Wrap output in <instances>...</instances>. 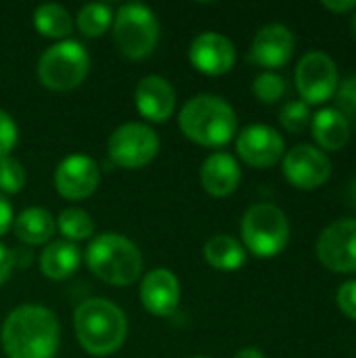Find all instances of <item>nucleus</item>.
<instances>
[{"label": "nucleus", "mask_w": 356, "mask_h": 358, "mask_svg": "<svg viewBox=\"0 0 356 358\" xmlns=\"http://www.w3.org/2000/svg\"><path fill=\"white\" fill-rule=\"evenodd\" d=\"M338 111L346 117V122L356 128V76H350L344 80L336 90Z\"/></svg>", "instance_id": "nucleus-29"}, {"label": "nucleus", "mask_w": 356, "mask_h": 358, "mask_svg": "<svg viewBox=\"0 0 356 358\" xmlns=\"http://www.w3.org/2000/svg\"><path fill=\"white\" fill-rule=\"evenodd\" d=\"M279 120H281L285 130L302 132L311 124V107L302 99L300 101H287L279 111Z\"/></svg>", "instance_id": "nucleus-28"}, {"label": "nucleus", "mask_w": 356, "mask_h": 358, "mask_svg": "<svg viewBox=\"0 0 356 358\" xmlns=\"http://www.w3.org/2000/svg\"><path fill=\"white\" fill-rule=\"evenodd\" d=\"M113 40L120 52L128 59L141 61L149 57L159 42V23L155 13L141 4L128 2L113 15Z\"/></svg>", "instance_id": "nucleus-5"}, {"label": "nucleus", "mask_w": 356, "mask_h": 358, "mask_svg": "<svg viewBox=\"0 0 356 358\" xmlns=\"http://www.w3.org/2000/svg\"><path fill=\"white\" fill-rule=\"evenodd\" d=\"M323 8L329 10V13H336V15H342V13H350L356 8L355 0H329V2H323Z\"/></svg>", "instance_id": "nucleus-34"}, {"label": "nucleus", "mask_w": 356, "mask_h": 358, "mask_svg": "<svg viewBox=\"0 0 356 358\" xmlns=\"http://www.w3.org/2000/svg\"><path fill=\"white\" fill-rule=\"evenodd\" d=\"M25 187V170L21 162L6 155L0 157V193L2 195H15Z\"/></svg>", "instance_id": "nucleus-27"}, {"label": "nucleus", "mask_w": 356, "mask_h": 358, "mask_svg": "<svg viewBox=\"0 0 356 358\" xmlns=\"http://www.w3.org/2000/svg\"><path fill=\"white\" fill-rule=\"evenodd\" d=\"M283 176L292 187L313 191L329 180L332 162L321 149L313 145H296L283 157Z\"/></svg>", "instance_id": "nucleus-11"}, {"label": "nucleus", "mask_w": 356, "mask_h": 358, "mask_svg": "<svg viewBox=\"0 0 356 358\" xmlns=\"http://www.w3.org/2000/svg\"><path fill=\"white\" fill-rule=\"evenodd\" d=\"M73 327L80 346L92 357L118 352L128 336V321L120 306L105 298H90L73 313Z\"/></svg>", "instance_id": "nucleus-2"}, {"label": "nucleus", "mask_w": 356, "mask_h": 358, "mask_svg": "<svg viewBox=\"0 0 356 358\" xmlns=\"http://www.w3.org/2000/svg\"><path fill=\"white\" fill-rule=\"evenodd\" d=\"M183 134L204 147H222L237 132L233 107L216 94H197L185 103L178 113Z\"/></svg>", "instance_id": "nucleus-3"}, {"label": "nucleus", "mask_w": 356, "mask_h": 358, "mask_svg": "<svg viewBox=\"0 0 356 358\" xmlns=\"http://www.w3.org/2000/svg\"><path fill=\"white\" fill-rule=\"evenodd\" d=\"M141 302L153 317H170L180 302V283L168 268H153L141 281Z\"/></svg>", "instance_id": "nucleus-16"}, {"label": "nucleus", "mask_w": 356, "mask_h": 358, "mask_svg": "<svg viewBox=\"0 0 356 358\" xmlns=\"http://www.w3.org/2000/svg\"><path fill=\"white\" fill-rule=\"evenodd\" d=\"M86 264L94 277L118 287L132 285L143 273V256L138 248L118 233L94 237L86 250Z\"/></svg>", "instance_id": "nucleus-4"}, {"label": "nucleus", "mask_w": 356, "mask_h": 358, "mask_svg": "<svg viewBox=\"0 0 356 358\" xmlns=\"http://www.w3.org/2000/svg\"><path fill=\"white\" fill-rule=\"evenodd\" d=\"M199 180H201V187L212 197H229L239 187L241 168H239V164H237V159L233 155L218 151V153H212L201 164Z\"/></svg>", "instance_id": "nucleus-18"}, {"label": "nucleus", "mask_w": 356, "mask_h": 358, "mask_svg": "<svg viewBox=\"0 0 356 358\" xmlns=\"http://www.w3.org/2000/svg\"><path fill=\"white\" fill-rule=\"evenodd\" d=\"M353 34H355V38H356V8H355V15H353Z\"/></svg>", "instance_id": "nucleus-37"}, {"label": "nucleus", "mask_w": 356, "mask_h": 358, "mask_svg": "<svg viewBox=\"0 0 356 358\" xmlns=\"http://www.w3.org/2000/svg\"><path fill=\"white\" fill-rule=\"evenodd\" d=\"M101 182L99 164L82 153L67 155L55 170V189L69 201L90 197Z\"/></svg>", "instance_id": "nucleus-12"}, {"label": "nucleus", "mask_w": 356, "mask_h": 358, "mask_svg": "<svg viewBox=\"0 0 356 358\" xmlns=\"http://www.w3.org/2000/svg\"><path fill=\"white\" fill-rule=\"evenodd\" d=\"M78 27L84 36L88 38H99L103 36L111 23H113V10L109 4H103V2H90V4H84L80 10H78Z\"/></svg>", "instance_id": "nucleus-24"}, {"label": "nucleus", "mask_w": 356, "mask_h": 358, "mask_svg": "<svg viewBox=\"0 0 356 358\" xmlns=\"http://www.w3.org/2000/svg\"><path fill=\"white\" fill-rule=\"evenodd\" d=\"M134 105L138 113L149 122H166L176 105V92L172 84L162 76H147L136 84Z\"/></svg>", "instance_id": "nucleus-17"}, {"label": "nucleus", "mask_w": 356, "mask_h": 358, "mask_svg": "<svg viewBox=\"0 0 356 358\" xmlns=\"http://www.w3.org/2000/svg\"><path fill=\"white\" fill-rule=\"evenodd\" d=\"M235 358H266L262 355V350H258V348H254V346H248V348H241Z\"/></svg>", "instance_id": "nucleus-35"}, {"label": "nucleus", "mask_w": 356, "mask_h": 358, "mask_svg": "<svg viewBox=\"0 0 356 358\" xmlns=\"http://www.w3.org/2000/svg\"><path fill=\"white\" fill-rule=\"evenodd\" d=\"M241 237L245 250L258 258H275L290 241V220L273 203H256L241 218Z\"/></svg>", "instance_id": "nucleus-6"}, {"label": "nucleus", "mask_w": 356, "mask_h": 358, "mask_svg": "<svg viewBox=\"0 0 356 358\" xmlns=\"http://www.w3.org/2000/svg\"><path fill=\"white\" fill-rule=\"evenodd\" d=\"M204 258L212 268L233 273L245 264V248L231 235H212L204 245Z\"/></svg>", "instance_id": "nucleus-22"}, {"label": "nucleus", "mask_w": 356, "mask_h": 358, "mask_svg": "<svg viewBox=\"0 0 356 358\" xmlns=\"http://www.w3.org/2000/svg\"><path fill=\"white\" fill-rule=\"evenodd\" d=\"M57 227H59L61 235L65 237V241H71V243L90 239L94 235V222H92L90 214L80 208L63 210L57 218Z\"/></svg>", "instance_id": "nucleus-25"}, {"label": "nucleus", "mask_w": 356, "mask_h": 358, "mask_svg": "<svg viewBox=\"0 0 356 358\" xmlns=\"http://www.w3.org/2000/svg\"><path fill=\"white\" fill-rule=\"evenodd\" d=\"M340 84V73L336 61L321 52H306L296 67V86L306 105H321L329 101Z\"/></svg>", "instance_id": "nucleus-9"}, {"label": "nucleus", "mask_w": 356, "mask_h": 358, "mask_svg": "<svg viewBox=\"0 0 356 358\" xmlns=\"http://www.w3.org/2000/svg\"><path fill=\"white\" fill-rule=\"evenodd\" d=\"M159 151V136L157 132L138 122H128L115 128L107 143V153L120 168L136 170L145 168L155 159Z\"/></svg>", "instance_id": "nucleus-8"}, {"label": "nucleus", "mask_w": 356, "mask_h": 358, "mask_svg": "<svg viewBox=\"0 0 356 358\" xmlns=\"http://www.w3.org/2000/svg\"><path fill=\"white\" fill-rule=\"evenodd\" d=\"M19 132H17V124L15 120L0 109V157H6L13 147L17 145Z\"/></svg>", "instance_id": "nucleus-30"}, {"label": "nucleus", "mask_w": 356, "mask_h": 358, "mask_svg": "<svg viewBox=\"0 0 356 358\" xmlns=\"http://www.w3.org/2000/svg\"><path fill=\"white\" fill-rule=\"evenodd\" d=\"M15 216H13V208L8 203V199L0 193V237L6 235V231L10 229Z\"/></svg>", "instance_id": "nucleus-32"}, {"label": "nucleus", "mask_w": 356, "mask_h": 358, "mask_svg": "<svg viewBox=\"0 0 356 358\" xmlns=\"http://www.w3.org/2000/svg\"><path fill=\"white\" fill-rule=\"evenodd\" d=\"M34 25L46 38H67L73 29L69 10L57 2L40 4L34 10Z\"/></svg>", "instance_id": "nucleus-23"}, {"label": "nucleus", "mask_w": 356, "mask_h": 358, "mask_svg": "<svg viewBox=\"0 0 356 358\" xmlns=\"http://www.w3.org/2000/svg\"><path fill=\"white\" fill-rule=\"evenodd\" d=\"M59 338L55 313L38 304L17 306L0 329L2 350L8 358H55Z\"/></svg>", "instance_id": "nucleus-1"}, {"label": "nucleus", "mask_w": 356, "mask_h": 358, "mask_svg": "<svg viewBox=\"0 0 356 358\" xmlns=\"http://www.w3.org/2000/svg\"><path fill=\"white\" fill-rule=\"evenodd\" d=\"M348 195H350V201H353V206L356 208V178L353 180V185H350V191H348Z\"/></svg>", "instance_id": "nucleus-36"}, {"label": "nucleus", "mask_w": 356, "mask_h": 358, "mask_svg": "<svg viewBox=\"0 0 356 358\" xmlns=\"http://www.w3.org/2000/svg\"><path fill=\"white\" fill-rule=\"evenodd\" d=\"M13 266H15V264H13V254H10V250H6V248L0 243V285L8 279Z\"/></svg>", "instance_id": "nucleus-33"}, {"label": "nucleus", "mask_w": 356, "mask_h": 358, "mask_svg": "<svg viewBox=\"0 0 356 358\" xmlns=\"http://www.w3.org/2000/svg\"><path fill=\"white\" fill-rule=\"evenodd\" d=\"M252 90H254V94H256V99L260 103L271 105V103H277L279 99H283V94L287 90V84L279 73L262 71L260 76H256V80L252 84Z\"/></svg>", "instance_id": "nucleus-26"}, {"label": "nucleus", "mask_w": 356, "mask_h": 358, "mask_svg": "<svg viewBox=\"0 0 356 358\" xmlns=\"http://www.w3.org/2000/svg\"><path fill=\"white\" fill-rule=\"evenodd\" d=\"M189 59L197 71L206 76H222L235 65V46L218 31H204L191 42Z\"/></svg>", "instance_id": "nucleus-15"}, {"label": "nucleus", "mask_w": 356, "mask_h": 358, "mask_svg": "<svg viewBox=\"0 0 356 358\" xmlns=\"http://www.w3.org/2000/svg\"><path fill=\"white\" fill-rule=\"evenodd\" d=\"M13 222H15V235L19 237V241L27 245L48 243L57 229L52 214L46 212L44 208H27Z\"/></svg>", "instance_id": "nucleus-21"}, {"label": "nucleus", "mask_w": 356, "mask_h": 358, "mask_svg": "<svg viewBox=\"0 0 356 358\" xmlns=\"http://www.w3.org/2000/svg\"><path fill=\"white\" fill-rule=\"evenodd\" d=\"M321 264L334 273H356V220H336L317 241Z\"/></svg>", "instance_id": "nucleus-10"}, {"label": "nucleus", "mask_w": 356, "mask_h": 358, "mask_svg": "<svg viewBox=\"0 0 356 358\" xmlns=\"http://www.w3.org/2000/svg\"><path fill=\"white\" fill-rule=\"evenodd\" d=\"M313 136L325 151H340L350 138V124L336 107H325L313 117Z\"/></svg>", "instance_id": "nucleus-20"}, {"label": "nucleus", "mask_w": 356, "mask_h": 358, "mask_svg": "<svg viewBox=\"0 0 356 358\" xmlns=\"http://www.w3.org/2000/svg\"><path fill=\"white\" fill-rule=\"evenodd\" d=\"M197 358H204V357H197Z\"/></svg>", "instance_id": "nucleus-38"}, {"label": "nucleus", "mask_w": 356, "mask_h": 358, "mask_svg": "<svg viewBox=\"0 0 356 358\" xmlns=\"http://www.w3.org/2000/svg\"><path fill=\"white\" fill-rule=\"evenodd\" d=\"M338 306L348 319L356 321V281H348L338 289Z\"/></svg>", "instance_id": "nucleus-31"}, {"label": "nucleus", "mask_w": 356, "mask_h": 358, "mask_svg": "<svg viewBox=\"0 0 356 358\" xmlns=\"http://www.w3.org/2000/svg\"><path fill=\"white\" fill-rule=\"evenodd\" d=\"M82 262V252L71 241H50L40 254V271L52 281H63L71 277Z\"/></svg>", "instance_id": "nucleus-19"}, {"label": "nucleus", "mask_w": 356, "mask_h": 358, "mask_svg": "<svg viewBox=\"0 0 356 358\" xmlns=\"http://www.w3.org/2000/svg\"><path fill=\"white\" fill-rule=\"evenodd\" d=\"M296 50V36L283 23H269L258 29L252 42L250 59L266 69L283 67Z\"/></svg>", "instance_id": "nucleus-14"}, {"label": "nucleus", "mask_w": 356, "mask_h": 358, "mask_svg": "<svg viewBox=\"0 0 356 358\" xmlns=\"http://www.w3.org/2000/svg\"><path fill=\"white\" fill-rule=\"evenodd\" d=\"M90 69V57L78 40H61L48 46L38 61V78L48 90L78 88Z\"/></svg>", "instance_id": "nucleus-7"}, {"label": "nucleus", "mask_w": 356, "mask_h": 358, "mask_svg": "<svg viewBox=\"0 0 356 358\" xmlns=\"http://www.w3.org/2000/svg\"><path fill=\"white\" fill-rule=\"evenodd\" d=\"M283 136L266 124H252L237 136V153L252 168L275 166L283 157Z\"/></svg>", "instance_id": "nucleus-13"}]
</instances>
